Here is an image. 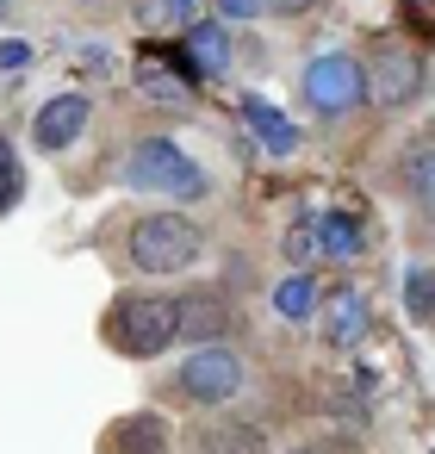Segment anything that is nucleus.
<instances>
[{
	"label": "nucleus",
	"mask_w": 435,
	"mask_h": 454,
	"mask_svg": "<svg viewBox=\"0 0 435 454\" xmlns=\"http://www.w3.org/2000/svg\"><path fill=\"white\" fill-rule=\"evenodd\" d=\"M106 342L125 361H156L168 342H181V293H119L106 311Z\"/></svg>",
	"instance_id": "1"
},
{
	"label": "nucleus",
	"mask_w": 435,
	"mask_h": 454,
	"mask_svg": "<svg viewBox=\"0 0 435 454\" xmlns=\"http://www.w3.org/2000/svg\"><path fill=\"white\" fill-rule=\"evenodd\" d=\"M125 255H131L137 274L168 280V274H187V268L206 255V231H199L187 212H144V218L125 231Z\"/></svg>",
	"instance_id": "2"
},
{
	"label": "nucleus",
	"mask_w": 435,
	"mask_h": 454,
	"mask_svg": "<svg viewBox=\"0 0 435 454\" xmlns=\"http://www.w3.org/2000/svg\"><path fill=\"white\" fill-rule=\"evenodd\" d=\"M125 187L137 193H156V200H206V168L175 144V137H144L131 156H125Z\"/></svg>",
	"instance_id": "3"
},
{
	"label": "nucleus",
	"mask_w": 435,
	"mask_h": 454,
	"mask_svg": "<svg viewBox=\"0 0 435 454\" xmlns=\"http://www.w3.org/2000/svg\"><path fill=\"white\" fill-rule=\"evenodd\" d=\"M299 94H305V106H311L317 119H342V113H354V106L367 100V69H361V57H348V51L311 57L305 75H299Z\"/></svg>",
	"instance_id": "4"
},
{
	"label": "nucleus",
	"mask_w": 435,
	"mask_h": 454,
	"mask_svg": "<svg viewBox=\"0 0 435 454\" xmlns=\"http://www.w3.org/2000/svg\"><path fill=\"white\" fill-rule=\"evenodd\" d=\"M175 386H181L187 404H199V411H224V404L243 392V361H237V348H224V342H199V348L181 361Z\"/></svg>",
	"instance_id": "5"
},
{
	"label": "nucleus",
	"mask_w": 435,
	"mask_h": 454,
	"mask_svg": "<svg viewBox=\"0 0 435 454\" xmlns=\"http://www.w3.org/2000/svg\"><path fill=\"white\" fill-rule=\"evenodd\" d=\"M88 119H94V100L88 94H50L44 106H38V119H32V144L38 150H50V156H63L82 131H88Z\"/></svg>",
	"instance_id": "6"
},
{
	"label": "nucleus",
	"mask_w": 435,
	"mask_h": 454,
	"mask_svg": "<svg viewBox=\"0 0 435 454\" xmlns=\"http://www.w3.org/2000/svg\"><path fill=\"white\" fill-rule=\"evenodd\" d=\"M168 442H175L168 417H156V411H131V417H119V423L100 435V454H168Z\"/></svg>",
	"instance_id": "7"
},
{
	"label": "nucleus",
	"mask_w": 435,
	"mask_h": 454,
	"mask_svg": "<svg viewBox=\"0 0 435 454\" xmlns=\"http://www.w3.org/2000/svg\"><path fill=\"white\" fill-rule=\"evenodd\" d=\"M224 330H230V299L218 286L181 293V342H224Z\"/></svg>",
	"instance_id": "8"
},
{
	"label": "nucleus",
	"mask_w": 435,
	"mask_h": 454,
	"mask_svg": "<svg viewBox=\"0 0 435 454\" xmlns=\"http://www.w3.org/2000/svg\"><path fill=\"white\" fill-rule=\"evenodd\" d=\"M181 51H187L193 75H224L230 69V26L224 20H199V26H187Z\"/></svg>",
	"instance_id": "9"
},
{
	"label": "nucleus",
	"mask_w": 435,
	"mask_h": 454,
	"mask_svg": "<svg viewBox=\"0 0 435 454\" xmlns=\"http://www.w3.org/2000/svg\"><path fill=\"white\" fill-rule=\"evenodd\" d=\"M423 82V63L410 51H379V82H367V94H379V106H404Z\"/></svg>",
	"instance_id": "10"
},
{
	"label": "nucleus",
	"mask_w": 435,
	"mask_h": 454,
	"mask_svg": "<svg viewBox=\"0 0 435 454\" xmlns=\"http://www.w3.org/2000/svg\"><path fill=\"white\" fill-rule=\"evenodd\" d=\"M323 336H330V348H354V342L367 336V293H354V286L330 293V311H323Z\"/></svg>",
	"instance_id": "11"
},
{
	"label": "nucleus",
	"mask_w": 435,
	"mask_h": 454,
	"mask_svg": "<svg viewBox=\"0 0 435 454\" xmlns=\"http://www.w3.org/2000/svg\"><path fill=\"white\" fill-rule=\"evenodd\" d=\"M199 448L206 454H268V429L249 417H218L199 429Z\"/></svg>",
	"instance_id": "12"
},
{
	"label": "nucleus",
	"mask_w": 435,
	"mask_h": 454,
	"mask_svg": "<svg viewBox=\"0 0 435 454\" xmlns=\"http://www.w3.org/2000/svg\"><path fill=\"white\" fill-rule=\"evenodd\" d=\"M243 125L255 131V144H261L268 156H292V150H299V125L280 119V113H274L268 100H255V94L243 100Z\"/></svg>",
	"instance_id": "13"
},
{
	"label": "nucleus",
	"mask_w": 435,
	"mask_h": 454,
	"mask_svg": "<svg viewBox=\"0 0 435 454\" xmlns=\"http://www.w3.org/2000/svg\"><path fill=\"white\" fill-rule=\"evenodd\" d=\"M398 181H404L423 206H435V131H423V137L404 144V156H398Z\"/></svg>",
	"instance_id": "14"
},
{
	"label": "nucleus",
	"mask_w": 435,
	"mask_h": 454,
	"mask_svg": "<svg viewBox=\"0 0 435 454\" xmlns=\"http://www.w3.org/2000/svg\"><path fill=\"white\" fill-rule=\"evenodd\" d=\"M311 224H317V249L336 255V262H354V255L367 249V237H361V224H354L348 212H317Z\"/></svg>",
	"instance_id": "15"
},
{
	"label": "nucleus",
	"mask_w": 435,
	"mask_h": 454,
	"mask_svg": "<svg viewBox=\"0 0 435 454\" xmlns=\"http://www.w3.org/2000/svg\"><path fill=\"white\" fill-rule=\"evenodd\" d=\"M274 311L286 317V324H305L311 311H317V280L299 268V274H286L280 286H274Z\"/></svg>",
	"instance_id": "16"
},
{
	"label": "nucleus",
	"mask_w": 435,
	"mask_h": 454,
	"mask_svg": "<svg viewBox=\"0 0 435 454\" xmlns=\"http://www.w3.org/2000/svg\"><path fill=\"white\" fill-rule=\"evenodd\" d=\"M404 311H410L416 324L435 317V274H429V268H410V274H404Z\"/></svg>",
	"instance_id": "17"
},
{
	"label": "nucleus",
	"mask_w": 435,
	"mask_h": 454,
	"mask_svg": "<svg viewBox=\"0 0 435 454\" xmlns=\"http://www.w3.org/2000/svg\"><path fill=\"white\" fill-rule=\"evenodd\" d=\"M26 200V168H19V150L0 137V212H13Z\"/></svg>",
	"instance_id": "18"
},
{
	"label": "nucleus",
	"mask_w": 435,
	"mask_h": 454,
	"mask_svg": "<svg viewBox=\"0 0 435 454\" xmlns=\"http://www.w3.org/2000/svg\"><path fill=\"white\" fill-rule=\"evenodd\" d=\"M286 262L292 268H311L317 262V224H292L286 231Z\"/></svg>",
	"instance_id": "19"
},
{
	"label": "nucleus",
	"mask_w": 435,
	"mask_h": 454,
	"mask_svg": "<svg viewBox=\"0 0 435 454\" xmlns=\"http://www.w3.org/2000/svg\"><path fill=\"white\" fill-rule=\"evenodd\" d=\"M261 13H268V0H218L224 26H243V20H261Z\"/></svg>",
	"instance_id": "20"
},
{
	"label": "nucleus",
	"mask_w": 435,
	"mask_h": 454,
	"mask_svg": "<svg viewBox=\"0 0 435 454\" xmlns=\"http://www.w3.org/2000/svg\"><path fill=\"white\" fill-rule=\"evenodd\" d=\"M144 88H150V94H156V100H162V106H168V100H187V88H181V82H168V75H162V69H156V63H150V69H144Z\"/></svg>",
	"instance_id": "21"
},
{
	"label": "nucleus",
	"mask_w": 435,
	"mask_h": 454,
	"mask_svg": "<svg viewBox=\"0 0 435 454\" xmlns=\"http://www.w3.org/2000/svg\"><path fill=\"white\" fill-rule=\"evenodd\" d=\"M0 69H7V75L13 69H32V44L26 38H7V44H0Z\"/></svg>",
	"instance_id": "22"
},
{
	"label": "nucleus",
	"mask_w": 435,
	"mask_h": 454,
	"mask_svg": "<svg viewBox=\"0 0 435 454\" xmlns=\"http://www.w3.org/2000/svg\"><path fill=\"white\" fill-rule=\"evenodd\" d=\"M404 13H410V26H416V32H429V38H435V0H404Z\"/></svg>",
	"instance_id": "23"
},
{
	"label": "nucleus",
	"mask_w": 435,
	"mask_h": 454,
	"mask_svg": "<svg viewBox=\"0 0 435 454\" xmlns=\"http://www.w3.org/2000/svg\"><path fill=\"white\" fill-rule=\"evenodd\" d=\"M311 7H323V0H268V13H280V20H299Z\"/></svg>",
	"instance_id": "24"
},
{
	"label": "nucleus",
	"mask_w": 435,
	"mask_h": 454,
	"mask_svg": "<svg viewBox=\"0 0 435 454\" xmlns=\"http://www.w3.org/2000/svg\"><path fill=\"white\" fill-rule=\"evenodd\" d=\"M187 7H193V0H168V13H175V20H187Z\"/></svg>",
	"instance_id": "25"
},
{
	"label": "nucleus",
	"mask_w": 435,
	"mask_h": 454,
	"mask_svg": "<svg viewBox=\"0 0 435 454\" xmlns=\"http://www.w3.org/2000/svg\"><path fill=\"white\" fill-rule=\"evenodd\" d=\"M7 20H13V0H0V26H7Z\"/></svg>",
	"instance_id": "26"
},
{
	"label": "nucleus",
	"mask_w": 435,
	"mask_h": 454,
	"mask_svg": "<svg viewBox=\"0 0 435 454\" xmlns=\"http://www.w3.org/2000/svg\"><path fill=\"white\" fill-rule=\"evenodd\" d=\"M286 454H311V448H286Z\"/></svg>",
	"instance_id": "27"
}]
</instances>
